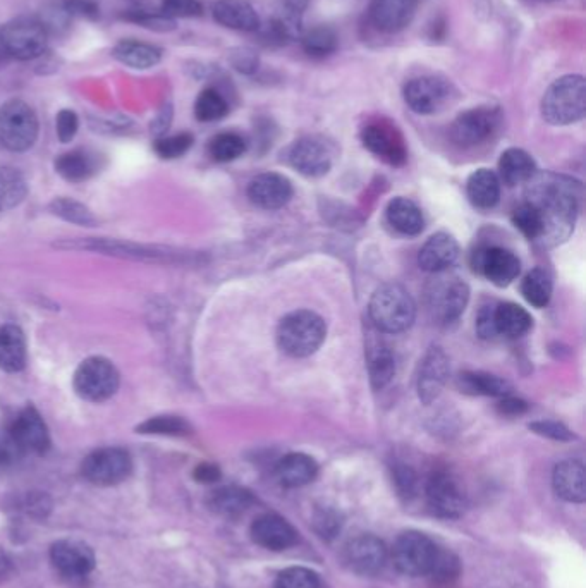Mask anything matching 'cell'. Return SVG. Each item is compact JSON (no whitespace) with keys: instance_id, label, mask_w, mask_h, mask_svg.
<instances>
[{"instance_id":"obj_1","label":"cell","mask_w":586,"mask_h":588,"mask_svg":"<svg viewBox=\"0 0 586 588\" xmlns=\"http://www.w3.org/2000/svg\"><path fill=\"white\" fill-rule=\"evenodd\" d=\"M528 184L525 202L537 210L544 226L540 241L547 246L566 241L574 231L580 210V186L552 172L535 174Z\"/></svg>"},{"instance_id":"obj_2","label":"cell","mask_w":586,"mask_h":588,"mask_svg":"<svg viewBox=\"0 0 586 588\" xmlns=\"http://www.w3.org/2000/svg\"><path fill=\"white\" fill-rule=\"evenodd\" d=\"M368 315L377 331L401 334L415 324L416 303L408 289L396 282H387L372 294Z\"/></svg>"},{"instance_id":"obj_3","label":"cell","mask_w":586,"mask_h":588,"mask_svg":"<svg viewBox=\"0 0 586 588\" xmlns=\"http://www.w3.org/2000/svg\"><path fill=\"white\" fill-rule=\"evenodd\" d=\"M540 111L552 126L578 123L586 114V81L580 74H566L545 90Z\"/></svg>"},{"instance_id":"obj_4","label":"cell","mask_w":586,"mask_h":588,"mask_svg":"<svg viewBox=\"0 0 586 588\" xmlns=\"http://www.w3.org/2000/svg\"><path fill=\"white\" fill-rule=\"evenodd\" d=\"M327 337L325 320L312 310L287 313L277 327V344L291 358H306L320 350Z\"/></svg>"},{"instance_id":"obj_5","label":"cell","mask_w":586,"mask_h":588,"mask_svg":"<svg viewBox=\"0 0 586 588\" xmlns=\"http://www.w3.org/2000/svg\"><path fill=\"white\" fill-rule=\"evenodd\" d=\"M62 250H80V252H98L114 257L133 258V260H147V262H160V264H178V262H190V253L179 252L165 246L136 245L129 241L105 238L66 239L59 245Z\"/></svg>"},{"instance_id":"obj_6","label":"cell","mask_w":586,"mask_h":588,"mask_svg":"<svg viewBox=\"0 0 586 588\" xmlns=\"http://www.w3.org/2000/svg\"><path fill=\"white\" fill-rule=\"evenodd\" d=\"M428 282L427 307L439 324H454L470 303V286L458 276L440 272Z\"/></svg>"},{"instance_id":"obj_7","label":"cell","mask_w":586,"mask_h":588,"mask_svg":"<svg viewBox=\"0 0 586 588\" xmlns=\"http://www.w3.org/2000/svg\"><path fill=\"white\" fill-rule=\"evenodd\" d=\"M49 43V33L37 18H16L2 26L0 47L6 56L31 61L42 56Z\"/></svg>"},{"instance_id":"obj_8","label":"cell","mask_w":586,"mask_h":588,"mask_svg":"<svg viewBox=\"0 0 586 588\" xmlns=\"http://www.w3.org/2000/svg\"><path fill=\"white\" fill-rule=\"evenodd\" d=\"M403 97L411 111L420 116H432L452 104V100L456 98V88L442 76L425 74L406 81Z\"/></svg>"},{"instance_id":"obj_9","label":"cell","mask_w":586,"mask_h":588,"mask_svg":"<svg viewBox=\"0 0 586 588\" xmlns=\"http://www.w3.org/2000/svg\"><path fill=\"white\" fill-rule=\"evenodd\" d=\"M38 136L35 111L23 100H11L0 109V145L11 152H25Z\"/></svg>"},{"instance_id":"obj_10","label":"cell","mask_w":586,"mask_h":588,"mask_svg":"<svg viewBox=\"0 0 586 588\" xmlns=\"http://www.w3.org/2000/svg\"><path fill=\"white\" fill-rule=\"evenodd\" d=\"M439 547L425 533L404 532L397 537L392 547V561L403 575H430L434 568Z\"/></svg>"},{"instance_id":"obj_11","label":"cell","mask_w":586,"mask_h":588,"mask_svg":"<svg viewBox=\"0 0 586 588\" xmlns=\"http://www.w3.org/2000/svg\"><path fill=\"white\" fill-rule=\"evenodd\" d=\"M119 387L116 367L105 358H88L74 374V389L80 398L92 403H102L112 398Z\"/></svg>"},{"instance_id":"obj_12","label":"cell","mask_w":586,"mask_h":588,"mask_svg":"<svg viewBox=\"0 0 586 588\" xmlns=\"http://www.w3.org/2000/svg\"><path fill=\"white\" fill-rule=\"evenodd\" d=\"M502 114L497 107H473L459 114L451 126V140L458 147L470 148L482 145L495 135L501 126Z\"/></svg>"},{"instance_id":"obj_13","label":"cell","mask_w":586,"mask_h":588,"mask_svg":"<svg viewBox=\"0 0 586 588\" xmlns=\"http://www.w3.org/2000/svg\"><path fill=\"white\" fill-rule=\"evenodd\" d=\"M361 143L370 154L392 167H401L408 160V148L401 131L389 121H373L361 131Z\"/></svg>"},{"instance_id":"obj_14","label":"cell","mask_w":586,"mask_h":588,"mask_svg":"<svg viewBox=\"0 0 586 588\" xmlns=\"http://www.w3.org/2000/svg\"><path fill=\"white\" fill-rule=\"evenodd\" d=\"M471 267L497 288H506L516 281L521 262L511 250L502 246H483L471 255Z\"/></svg>"},{"instance_id":"obj_15","label":"cell","mask_w":586,"mask_h":588,"mask_svg":"<svg viewBox=\"0 0 586 588\" xmlns=\"http://www.w3.org/2000/svg\"><path fill=\"white\" fill-rule=\"evenodd\" d=\"M133 468L131 458L124 449H98L83 461V475L95 485H116L129 477Z\"/></svg>"},{"instance_id":"obj_16","label":"cell","mask_w":586,"mask_h":588,"mask_svg":"<svg viewBox=\"0 0 586 588\" xmlns=\"http://www.w3.org/2000/svg\"><path fill=\"white\" fill-rule=\"evenodd\" d=\"M289 162L306 178H322L332 169L334 152L324 138L305 136L294 141L289 150Z\"/></svg>"},{"instance_id":"obj_17","label":"cell","mask_w":586,"mask_h":588,"mask_svg":"<svg viewBox=\"0 0 586 588\" xmlns=\"http://www.w3.org/2000/svg\"><path fill=\"white\" fill-rule=\"evenodd\" d=\"M449 375H451L449 356L440 346H432L423 356L418 382H416L418 398L423 405H432L440 398Z\"/></svg>"},{"instance_id":"obj_18","label":"cell","mask_w":586,"mask_h":588,"mask_svg":"<svg viewBox=\"0 0 586 588\" xmlns=\"http://www.w3.org/2000/svg\"><path fill=\"white\" fill-rule=\"evenodd\" d=\"M427 501L430 509L440 518H459L466 509V496L461 485L447 472H437L430 477Z\"/></svg>"},{"instance_id":"obj_19","label":"cell","mask_w":586,"mask_h":588,"mask_svg":"<svg viewBox=\"0 0 586 588\" xmlns=\"http://www.w3.org/2000/svg\"><path fill=\"white\" fill-rule=\"evenodd\" d=\"M387 556L384 542L373 535H360L344 547V563L358 575H377L384 570Z\"/></svg>"},{"instance_id":"obj_20","label":"cell","mask_w":586,"mask_h":588,"mask_svg":"<svg viewBox=\"0 0 586 588\" xmlns=\"http://www.w3.org/2000/svg\"><path fill=\"white\" fill-rule=\"evenodd\" d=\"M294 190L293 183L277 172H265L251 179L248 186V198L258 209H284L291 202Z\"/></svg>"},{"instance_id":"obj_21","label":"cell","mask_w":586,"mask_h":588,"mask_svg":"<svg viewBox=\"0 0 586 588\" xmlns=\"http://www.w3.org/2000/svg\"><path fill=\"white\" fill-rule=\"evenodd\" d=\"M50 561L55 570L69 578H81L95 568L92 547L80 540H59L50 549Z\"/></svg>"},{"instance_id":"obj_22","label":"cell","mask_w":586,"mask_h":588,"mask_svg":"<svg viewBox=\"0 0 586 588\" xmlns=\"http://www.w3.org/2000/svg\"><path fill=\"white\" fill-rule=\"evenodd\" d=\"M418 0H372L368 16L375 28L384 33H397L411 25L415 19Z\"/></svg>"},{"instance_id":"obj_23","label":"cell","mask_w":586,"mask_h":588,"mask_svg":"<svg viewBox=\"0 0 586 588\" xmlns=\"http://www.w3.org/2000/svg\"><path fill=\"white\" fill-rule=\"evenodd\" d=\"M251 539L269 551H287L296 546L298 532L289 521L277 515H263L251 525Z\"/></svg>"},{"instance_id":"obj_24","label":"cell","mask_w":586,"mask_h":588,"mask_svg":"<svg viewBox=\"0 0 586 588\" xmlns=\"http://www.w3.org/2000/svg\"><path fill=\"white\" fill-rule=\"evenodd\" d=\"M9 432L23 453L43 454L49 449V430L35 408L21 411Z\"/></svg>"},{"instance_id":"obj_25","label":"cell","mask_w":586,"mask_h":588,"mask_svg":"<svg viewBox=\"0 0 586 588\" xmlns=\"http://www.w3.org/2000/svg\"><path fill=\"white\" fill-rule=\"evenodd\" d=\"M459 245L454 236L447 233H437L427 239L418 253L420 269L430 274L447 272L458 262Z\"/></svg>"},{"instance_id":"obj_26","label":"cell","mask_w":586,"mask_h":588,"mask_svg":"<svg viewBox=\"0 0 586 588\" xmlns=\"http://www.w3.org/2000/svg\"><path fill=\"white\" fill-rule=\"evenodd\" d=\"M552 485L557 496L568 503L581 504L586 499V472L583 461L566 460L554 468Z\"/></svg>"},{"instance_id":"obj_27","label":"cell","mask_w":586,"mask_h":588,"mask_svg":"<svg viewBox=\"0 0 586 588\" xmlns=\"http://www.w3.org/2000/svg\"><path fill=\"white\" fill-rule=\"evenodd\" d=\"M212 14L219 25L229 30L258 31L262 26L257 9L248 0H217Z\"/></svg>"},{"instance_id":"obj_28","label":"cell","mask_w":586,"mask_h":588,"mask_svg":"<svg viewBox=\"0 0 586 588\" xmlns=\"http://www.w3.org/2000/svg\"><path fill=\"white\" fill-rule=\"evenodd\" d=\"M317 475V461L305 453L286 454L275 466V477L287 489H300L312 484Z\"/></svg>"},{"instance_id":"obj_29","label":"cell","mask_w":586,"mask_h":588,"mask_svg":"<svg viewBox=\"0 0 586 588\" xmlns=\"http://www.w3.org/2000/svg\"><path fill=\"white\" fill-rule=\"evenodd\" d=\"M456 386L468 396L487 398H504L513 391V386L506 379L480 370H464L456 377Z\"/></svg>"},{"instance_id":"obj_30","label":"cell","mask_w":586,"mask_h":588,"mask_svg":"<svg viewBox=\"0 0 586 588\" xmlns=\"http://www.w3.org/2000/svg\"><path fill=\"white\" fill-rule=\"evenodd\" d=\"M466 195L475 209H494L501 198V179L490 169H478L466 181Z\"/></svg>"},{"instance_id":"obj_31","label":"cell","mask_w":586,"mask_h":588,"mask_svg":"<svg viewBox=\"0 0 586 588\" xmlns=\"http://www.w3.org/2000/svg\"><path fill=\"white\" fill-rule=\"evenodd\" d=\"M537 174L532 155L523 148H507L499 160V179L509 188L525 184Z\"/></svg>"},{"instance_id":"obj_32","label":"cell","mask_w":586,"mask_h":588,"mask_svg":"<svg viewBox=\"0 0 586 588\" xmlns=\"http://www.w3.org/2000/svg\"><path fill=\"white\" fill-rule=\"evenodd\" d=\"M385 215L397 233L404 234V236H418L425 227L422 209L413 200L404 198V196H396L394 200H391L387 205Z\"/></svg>"},{"instance_id":"obj_33","label":"cell","mask_w":586,"mask_h":588,"mask_svg":"<svg viewBox=\"0 0 586 588\" xmlns=\"http://www.w3.org/2000/svg\"><path fill=\"white\" fill-rule=\"evenodd\" d=\"M494 325L497 336L506 339H518L530 332L533 319L525 308L516 303H499L494 308Z\"/></svg>"},{"instance_id":"obj_34","label":"cell","mask_w":586,"mask_h":588,"mask_svg":"<svg viewBox=\"0 0 586 588\" xmlns=\"http://www.w3.org/2000/svg\"><path fill=\"white\" fill-rule=\"evenodd\" d=\"M207 503L208 508L212 509L217 515L236 518V516L243 515L245 511H248L253 506L255 497H253L250 490L236 487V485H227V487L214 490L208 496Z\"/></svg>"},{"instance_id":"obj_35","label":"cell","mask_w":586,"mask_h":588,"mask_svg":"<svg viewBox=\"0 0 586 588\" xmlns=\"http://www.w3.org/2000/svg\"><path fill=\"white\" fill-rule=\"evenodd\" d=\"M367 365L370 384L375 391H382L389 386L396 375V358L382 341L368 343Z\"/></svg>"},{"instance_id":"obj_36","label":"cell","mask_w":586,"mask_h":588,"mask_svg":"<svg viewBox=\"0 0 586 588\" xmlns=\"http://www.w3.org/2000/svg\"><path fill=\"white\" fill-rule=\"evenodd\" d=\"M25 365V334L16 325L0 327V368L14 374L23 370Z\"/></svg>"},{"instance_id":"obj_37","label":"cell","mask_w":586,"mask_h":588,"mask_svg":"<svg viewBox=\"0 0 586 588\" xmlns=\"http://www.w3.org/2000/svg\"><path fill=\"white\" fill-rule=\"evenodd\" d=\"M112 56L129 68L150 69L159 64L162 59V50L148 45V43L124 40V42L117 43L112 50Z\"/></svg>"},{"instance_id":"obj_38","label":"cell","mask_w":586,"mask_h":588,"mask_svg":"<svg viewBox=\"0 0 586 588\" xmlns=\"http://www.w3.org/2000/svg\"><path fill=\"white\" fill-rule=\"evenodd\" d=\"M95 169H97L95 159L85 150H73V152L61 155L59 159L55 160V171L71 183L86 181L92 176Z\"/></svg>"},{"instance_id":"obj_39","label":"cell","mask_w":586,"mask_h":588,"mask_svg":"<svg viewBox=\"0 0 586 588\" xmlns=\"http://www.w3.org/2000/svg\"><path fill=\"white\" fill-rule=\"evenodd\" d=\"M552 289H554L552 277L549 276L547 270L540 269V267L530 270L521 282V293L525 296V300L535 308H545L549 305Z\"/></svg>"},{"instance_id":"obj_40","label":"cell","mask_w":586,"mask_h":588,"mask_svg":"<svg viewBox=\"0 0 586 588\" xmlns=\"http://www.w3.org/2000/svg\"><path fill=\"white\" fill-rule=\"evenodd\" d=\"M300 40L306 54L315 59L332 56L339 47L336 30H332L330 26L320 25L312 30L303 31Z\"/></svg>"},{"instance_id":"obj_41","label":"cell","mask_w":586,"mask_h":588,"mask_svg":"<svg viewBox=\"0 0 586 588\" xmlns=\"http://www.w3.org/2000/svg\"><path fill=\"white\" fill-rule=\"evenodd\" d=\"M26 193L25 178L13 167H0V212L18 207Z\"/></svg>"},{"instance_id":"obj_42","label":"cell","mask_w":586,"mask_h":588,"mask_svg":"<svg viewBox=\"0 0 586 588\" xmlns=\"http://www.w3.org/2000/svg\"><path fill=\"white\" fill-rule=\"evenodd\" d=\"M227 112H229V105L226 98L222 97L215 88L203 90L196 98L195 116L202 123L220 121L222 117L227 116Z\"/></svg>"},{"instance_id":"obj_43","label":"cell","mask_w":586,"mask_h":588,"mask_svg":"<svg viewBox=\"0 0 586 588\" xmlns=\"http://www.w3.org/2000/svg\"><path fill=\"white\" fill-rule=\"evenodd\" d=\"M208 152L217 162H232L246 152V141L238 133H220L210 141Z\"/></svg>"},{"instance_id":"obj_44","label":"cell","mask_w":586,"mask_h":588,"mask_svg":"<svg viewBox=\"0 0 586 588\" xmlns=\"http://www.w3.org/2000/svg\"><path fill=\"white\" fill-rule=\"evenodd\" d=\"M513 224L526 239H530V241L542 239V234H544L542 219L530 203H521L518 209L514 210Z\"/></svg>"},{"instance_id":"obj_45","label":"cell","mask_w":586,"mask_h":588,"mask_svg":"<svg viewBox=\"0 0 586 588\" xmlns=\"http://www.w3.org/2000/svg\"><path fill=\"white\" fill-rule=\"evenodd\" d=\"M136 430L140 434L176 435V437L191 434L190 423L184 418L172 417V415L150 418L147 422L141 423Z\"/></svg>"},{"instance_id":"obj_46","label":"cell","mask_w":586,"mask_h":588,"mask_svg":"<svg viewBox=\"0 0 586 588\" xmlns=\"http://www.w3.org/2000/svg\"><path fill=\"white\" fill-rule=\"evenodd\" d=\"M50 210H52V214L61 217L64 221L80 224V226H93L97 222L85 205L69 200V198H57L50 203Z\"/></svg>"},{"instance_id":"obj_47","label":"cell","mask_w":586,"mask_h":588,"mask_svg":"<svg viewBox=\"0 0 586 588\" xmlns=\"http://www.w3.org/2000/svg\"><path fill=\"white\" fill-rule=\"evenodd\" d=\"M275 588H320V578L315 571L294 566L279 573Z\"/></svg>"},{"instance_id":"obj_48","label":"cell","mask_w":586,"mask_h":588,"mask_svg":"<svg viewBox=\"0 0 586 588\" xmlns=\"http://www.w3.org/2000/svg\"><path fill=\"white\" fill-rule=\"evenodd\" d=\"M193 136L190 133H181V135L174 136H160L155 141V152L162 157V159H178L183 157L191 145H193Z\"/></svg>"},{"instance_id":"obj_49","label":"cell","mask_w":586,"mask_h":588,"mask_svg":"<svg viewBox=\"0 0 586 588\" xmlns=\"http://www.w3.org/2000/svg\"><path fill=\"white\" fill-rule=\"evenodd\" d=\"M528 429L535 432V434L552 439L557 442H571L576 439L573 430H569L564 423L554 422V420H540V422H533L528 425Z\"/></svg>"},{"instance_id":"obj_50","label":"cell","mask_w":586,"mask_h":588,"mask_svg":"<svg viewBox=\"0 0 586 588\" xmlns=\"http://www.w3.org/2000/svg\"><path fill=\"white\" fill-rule=\"evenodd\" d=\"M203 7L198 0H162V14L169 18H198Z\"/></svg>"},{"instance_id":"obj_51","label":"cell","mask_w":586,"mask_h":588,"mask_svg":"<svg viewBox=\"0 0 586 588\" xmlns=\"http://www.w3.org/2000/svg\"><path fill=\"white\" fill-rule=\"evenodd\" d=\"M126 19L147 28V30L160 31V33L176 30V21L162 13H131L126 16Z\"/></svg>"},{"instance_id":"obj_52","label":"cell","mask_w":586,"mask_h":588,"mask_svg":"<svg viewBox=\"0 0 586 588\" xmlns=\"http://www.w3.org/2000/svg\"><path fill=\"white\" fill-rule=\"evenodd\" d=\"M458 573V559L451 556V554H447V552L440 551L439 549V554H437V559H435L434 568L430 571V575L434 576L437 582L447 583L449 580H452V578H456Z\"/></svg>"},{"instance_id":"obj_53","label":"cell","mask_w":586,"mask_h":588,"mask_svg":"<svg viewBox=\"0 0 586 588\" xmlns=\"http://www.w3.org/2000/svg\"><path fill=\"white\" fill-rule=\"evenodd\" d=\"M232 68L243 74H255L260 66V59L255 50L248 49V47H239V49L232 50L229 56Z\"/></svg>"},{"instance_id":"obj_54","label":"cell","mask_w":586,"mask_h":588,"mask_svg":"<svg viewBox=\"0 0 586 588\" xmlns=\"http://www.w3.org/2000/svg\"><path fill=\"white\" fill-rule=\"evenodd\" d=\"M392 478H394V484L396 489L401 496L411 497L415 496L416 492V473L406 465H396L392 470Z\"/></svg>"},{"instance_id":"obj_55","label":"cell","mask_w":586,"mask_h":588,"mask_svg":"<svg viewBox=\"0 0 586 588\" xmlns=\"http://www.w3.org/2000/svg\"><path fill=\"white\" fill-rule=\"evenodd\" d=\"M78 126H80V121H78V116L73 111L59 112L55 128H57V136H59L62 143H69V141L73 140L76 133H78Z\"/></svg>"},{"instance_id":"obj_56","label":"cell","mask_w":586,"mask_h":588,"mask_svg":"<svg viewBox=\"0 0 586 588\" xmlns=\"http://www.w3.org/2000/svg\"><path fill=\"white\" fill-rule=\"evenodd\" d=\"M23 454L9 430H0V465H11Z\"/></svg>"},{"instance_id":"obj_57","label":"cell","mask_w":586,"mask_h":588,"mask_svg":"<svg viewBox=\"0 0 586 588\" xmlns=\"http://www.w3.org/2000/svg\"><path fill=\"white\" fill-rule=\"evenodd\" d=\"M62 7L71 18L74 16L88 19L98 18V6L92 0H64Z\"/></svg>"},{"instance_id":"obj_58","label":"cell","mask_w":586,"mask_h":588,"mask_svg":"<svg viewBox=\"0 0 586 588\" xmlns=\"http://www.w3.org/2000/svg\"><path fill=\"white\" fill-rule=\"evenodd\" d=\"M497 411L501 413L502 417H519V415H525L526 411H528V403L523 399L514 398L511 394H507L504 398H499Z\"/></svg>"},{"instance_id":"obj_59","label":"cell","mask_w":586,"mask_h":588,"mask_svg":"<svg viewBox=\"0 0 586 588\" xmlns=\"http://www.w3.org/2000/svg\"><path fill=\"white\" fill-rule=\"evenodd\" d=\"M494 308L495 307H482L477 317V332L478 336L482 339H495L497 332H495L494 325Z\"/></svg>"},{"instance_id":"obj_60","label":"cell","mask_w":586,"mask_h":588,"mask_svg":"<svg viewBox=\"0 0 586 588\" xmlns=\"http://www.w3.org/2000/svg\"><path fill=\"white\" fill-rule=\"evenodd\" d=\"M317 530L322 537H334L336 535L337 530L341 528V521L337 518V515H332V513H322V515L317 516Z\"/></svg>"},{"instance_id":"obj_61","label":"cell","mask_w":586,"mask_h":588,"mask_svg":"<svg viewBox=\"0 0 586 588\" xmlns=\"http://www.w3.org/2000/svg\"><path fill=\"white\" fill-rule=\"evenodd\" d=\"M220 475L222 473H220L219 466L214 463H202V465L196 466L195 473H193L196 482H200V484H214L220 480Z\"/></svg>"},{"instance_id":"obj_62","label":"cell","mask_w":586,"mask_h":588,"mask_svg":"<svg viewBox=\"0 0 586 588\" xmlns=\"http://www.w3.org/2000/svg\"><path fill=\"white\" fill-rule=\"evenodd\" d=\"M171 121L172 105L165 104L164 107L160 109L159 114H157V117L153 119L152 133H155V135L159 136L160 138V136L164 135L165 131L169 129V126H171Z\"/></svg>"},{"instance_id":"obj_63","label":"cell","mask_w":586,"mask_h":588,"mask_svg":"<svg viewBox=\"0 0 586 588\" xmlns=\"http://www.w3.org/2000/svg\"><path fill=\"white\" fill-rule=\"evenodd\" d=\"M310 0H282V6L284 9H289L293 13L303 14L305 13L306 7H308Z\"/></svg>"}]
</instances>
